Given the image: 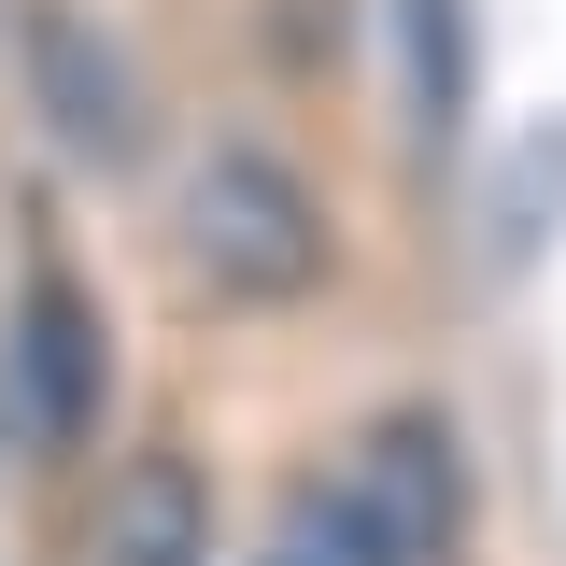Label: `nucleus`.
<instances>
[{
	"mask_svg": "<svg viewBox=\"0 0 566 566\" xmlns=\"http://www.w3.org/2000/svg\"><path fill=\"white\" fill-rule=\"evenodd\" d=\"M368 57H382L411 170L424 185H468V156L495 128V14L482 0H368Z\"/></svg>",
	"mask_w": 566,
	"mask_h": 566,
	"instance_id": "obj_6",
	"label": "nucleus"
},
{
	"mask_svg": "<svg viewBox=\"0 0 566 566\" xmlns=\"http://www.w3.org/2000/svg\"><path fill=\"white\" fill-rule=\"evenodd\" d=\"M170 270L212 326H283L340 297L354 227L270 114H212L199 142H170Z\"/></svg>",
	"mask_w": 566,
	"mask_h": 566,
	"instance_id": "obj_1",
	"label": "nucleus"
},
{
	"mask_svg": "<svg viewBox=\"0 0 566 566\" xmlns=\"http://www.w3.org/2000/svg\"><path fill=\"white\" fill-rule=\"evenodd\" d=\"M0 439L43 482L99 468L128 439V312H114V283L71 255L57 199L14 212V270H0Z\"/></svg>",
	"mask_w": 566,
	"mask_h": 566,
	"instance_id": "obj_2",
	"label": "nucleus"
},
{
	"mask_svg": "<svg viewBox=\"0 0 566 566\" xmlns=\"http://www.w3.org/2000/svg\"><path fill=\"white\" fill-rule=\"evenodd\" d=\"M0 468H14V439H0Z\"/></svg>",
	"mask_w": 566,
	"mask_h": 566,
	"instance_id": "obj_9",
	"label": "nucleus"
},
{
	"mask_svg": "<svg viewBox=\"0 0 566 566\" xmlns=\"http://www.w3.org/2000/svg\"><path fill=\"white\" fill-rule=\"evenodd\" d=\"M241 510L199 424H128L85 468V566H227Z\"/></svg>",
	"mask_w": 566,
	"mask_h": 566,
	"instance_id": "obj_5",
	"label": "nucleus"
},
{
	"mask_svg": "<svg viewBox=\"0 0 566 566\" xmlns=\"http://www.w3.org/2000/svg\"><path fill=\"white\" fill-rule=\"evenodd\" d=\"M0 85L71 185H170V85L114 0H0Z\"/></svg>",
	"mask_w": 566,
	"mask_h": 566,
	"instance_id": "obj_3",
	"label": "nucleus"
},
{
	"mask_svg": "<svg viewBox=\"0 0 566 566\" xmlns=\"http://www.w3.org/2000/svg\"><path fill=\"white\" fill-rule=\"evenodd\" d=\"M241 566H397V538L368 524V495H354L326 453H297L270 482V510L241 524Z\"/></svg>",
	"mask_w": 566,
	"mask_h": 566,
	"instance_id": "obj_8",
	"label": "nucleus"
},
{
	"mask_svg": "<svg viewBox=\"0 0 566 566\" xmlns=\"http://www.w3.org/2000/svg\"><path fill=\"white\" fill-rule=\"evenodd\" d=\"M553 241H566V114H524V128H495V156H482V270L524 283Z\"/></svg>",
	"mask_w": 566,
	"mask_h": 566,
	"instance_id": "obj_7",
	"label": "nucleus"
},
{
	"mask_svg": "<svg viewBox=\"0 0 566 566\" xmlns=\"http://www.w3.org/2000/svg\"><path fill=\"white\" fill-rule=\"evenodd\" d=\"M326 468L368 495V524L397 538V566H468V538H482V439H468V411H453L439 382L368 397V411L326 439Z\"/></svg>",
	"mask_w": 566,
	"mask_h": 566,
	"instance_id": "obj_4",
	"label": "nucleus"
}]
</instances>
